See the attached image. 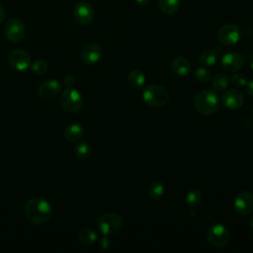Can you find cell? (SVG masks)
<instances>
[{
	"mask_svg": "<svg viewBox=\"0 0 253 253\" xmlns=\"http://www.w3.org/2000/svg\"><path fill=\"white\" fill-rule=\"evenodd\" d=\"M74 153L75 155L81 159V160H86L88 159L91 154H92V148H91V145L83 140V141H79L76 143L75 147H74Z\"/></svg>",
	"mask_w": 253,
	"mask_h": 253,
	"instance_id": "obj_21",
	"label": "cell"
},
{
	"mask_svg": "<svg viewBox=\"0 0 253 253\" xmlns=\"http://www.w3.org/2000/svg\"><path fill=\"white\" fill-rule=\"evenodd\" d=\"M24 212L30 222L37 225H42L48 222L51 218L52 208L49 202L46 200L40 197H35L26 203Z\"/></svg>",
	"mask_w": 253,
	"mask_h": 253,
	"instance_id": "obj_1",
	"label": "cell"
},
{
	"mask_svg": "<svg viewBox=\"0 0 253 253\" xmlns=\"http://www.w3.org/2000/svg\"><path fill=\"white\" fill-rule=\"evenodd\" d=\"M84 134V127L79 124L68 125L63 131L64 138L69 142L78 141Z\"/></svg>",
	"mask_w": 253,
	"mask_h": 253,
	"instance_id": "obj_17",
	"label": "cell"
},
{
	"mask_svg": "<svg viewBox=\"0 0 253 253\" xmlns=\"http://www.w3.org/2000/svg\"><path fill=\"white\" fill-rule=\"evenodd\" d=\"M102 56V48L97 43H90L86 45L81 52V59L83 63L92 65L97 63Z\"/></svg>",
	"mask_w": 253,
	"mask_h": 253,
	"instance_id": "obj_15",
	"label": "cell"
},
{
	"mask_svg": "<svg viewBox=\"0 0 253 253\" xmlns=\"http://www.w3.org/2000/svg\"><path fill=\"white\" fill-rule=\"evenodd\" d=\"M195 77L199 82H208L211 78V73L208 69L204 67H199L195 71Z\"/></svg>",
	"mask_w": 253,
	"mask_h": 253,
	"instance_id": "obj_27",
	"label": "cell"
},
{
	"mask_svg": "<svg viewBox=\"0 0 253 253\" xmlns=\"http://www.w3.org/2000/svg\"><path fill=\"white\" fill-rule=\"evenodd\" d=\"M186 202L189 207L196 208L202 202V193L198 189H192L187 193Z\"/></svg>",
	"mask_w": 253,
	"mask_h": 253,
	"instance_id": "obj_25",
	"label": "cell"
},
{
	"mask_svg": "<svg viewBox=\"0 0 253 253\" xmlns=\"http://www.w3.org/2000/svg\"><path fill=\"white\" fill-rule=\"evenodd\" d=\"M234 211L239 215H248L253 211V195L243 191L239 193L233 203Z\"/></svg>",
	"mask_w": 253,
	"mask_h": 253,
	"instance_id": "obj_11",
	"label": "cell"
},
{
	"mask_svg": "<svg viewBox=\"0 0 253 253\" xmlns=\"http://www.w3.org/2000/svg\"><path fill=\"white\" fill-rule=\"evenodd\" d=\"M217 60V54L213 50H204L199 55V62L203 66H211Z\"/></svg>",
	"mask_w": 253,
	"mask_h": 253,
	"instance_id": "obj_23",
	"label": "cell"
},
{
	"mask_svg": "<svg viewBox=\"0 0 253 253\" xmlns=\"http://www.w3.org/2000/svg\"><path fill=\"white\" fill-rule=\"evenodd\" d=\"M63 83L64 85L67 87V88H71L75 85V78L74 76H72L71 74H68V75H65L64 78H63Z\"/></svg>",
	"mask_w": 253,
	"mask_h": 253,
	"instance_id": "obj_29",
	"label": "cell"
},
{
	"mask_svg": "<svg viewBox=\"0 0 253 253\" xmlns=\"http://www.w3.org/2000/svg\"><path fill=\"white\" fill-rule=\"evenodd\" d=\"M61 91V84L54 79L42 82L38 88V95L43 100H49L56 97Z\"/></svg>",
	"mask_w": 253,
	"mask_h": 253,
	"instance_id": "obj_12",
	"label": "cell"
},
{
	"mask_svg": "<svg viewBox=\"0 0 253 253\" xmlns=\"http://www.w3.org/2000/svg\"><path fill=\"white\" fill-rule=\"evenodd\" d=\"M97 226L100 232L104 235L114 234L123 226V218L119 213L106 212L99 217Z\"/></svg>",
	"mask_w": 253,
	"mask_h": 253,
	"instance_id": "obj_4",
	"label": "cell"
},
{
	"mask_svg": "<svg viewBox=\"0 0 253 253\" xmlns=\"http://www.w3.org/2000/svg\"><path fill=\"white\" fill-rule=\"evenodd\" d=\"M240 30L234 24H225L221 26L216 34L218 41L225 45H233L240 39Z\"/></svg>",
	"mask_w": 253,
	"mask_h": 253,
	"instance_id": "obj_9",
	"label": "cell"
},
{
	"mask_svg": "<svg viewBox=\"0 0 253 253\" xmlns=\"http://www.w3.org/2000/svg\"><path fill=\"white\" fill-rule=\"evenodd\" d=\"M142 98L144 102L152 107H162L167 104L169 101L170 95L168 90L158 84H152L148 85L143 93H142Z\"/></svg>",
	"mask_w": 253,
	"mask_h": 253,
	"instance_id": "obj_3",
	"label": "cell"
},
{
	"mask_svg": "<svg viewBox=\"0 0 253 253\" xmlns=\"http://www.w3.org/2000/svg\"><path fill=\"white\" fill-rule=\"evenodd\" d=\"M8 63L14 70L24 72L31 67L32 59L30 54L26 50L17 48L9 53Z\"/></svg>",
	"mask_w": 253,
	"mask_h": 253,
	"instance_id": "obj_7",
	"label": "cell"
},
{
	"mask_svg": "<svg viewBox=\"0 0 253 253\" xmlns=\"http://www.w3.org/2000/svg\"><path fill=\"white\" fill-rule=\"evenodd\" d=\"M221 65L226 71H237L244 65V57L237 51L226 52L221 58Z\"/></svg>",
	"mask_w": 253,
	"mask_h": 253,
	"instance_id": "obj_13",
	"label": "cell"
},
{
	"mask_svg": "<svg viewBox=\"0 0 253 253\" xmlns=\"http://www.w3.org/2000/svg\"><path fill=\"white\" fill-rule=\"evenodd\" d=\"M128 83L134 89L141 88L145 83V75L140 69H133L128 74Z\"/></svg>",
	"mask_w": 253,
	"mask_h": 253,
	"instance_id": "obj_19",
	"label": "cell"
},
{
	"mask_svg": "<svg viewBox=\"0 0 253 253\" xmlns=\"http://www.w3.org/2000/svg\"><path fill=\"white\" fill-rule=\"evenodd\" d=\"M194 105L200 114L205 116L212 115L219 109V99L215 92L203 90L196 95Z\"/></svg>",
	"mask_w": 253,
	"mask_h": 253,
	"instance_id": "obj_2",
	"label": "cell"
},
{
	"mask_svg": "<svg viewBox=\"0 0 253 253\" xmlns=\"http://www.w3.org/2000/svg\"><path fill=\"white\" fill-rule=\"evenodd\" d=\"M140 6H146L149 4V0H134Z\"/></svg>",
	"mask_w": 253,
	"mask_h": 253,
	"instance_id": "obj_33",
	"label": "cell"
},
{
	"mask_svg": "<svg viewBox=\"0 0 253 253\" xmlns=\"http://www.w3.org/2000/svg\"><path fill=\"white\" fill-rule=\"evenodd\" d=\"M252 116H253V109H252Z\"/></svg>",
	"mask_w": 253,
	"mask_h": 253,
	"instance_id": "obj_36",
	"label": "cell"
},
{
	"mask_svg": "<svg viewBox=\"0 0 253 253\" xmlns=\"http://www.w3.org/2000/svg\"><path fill=\"white\" fill-rule=\"evenodd\" d=\"M228 84H229L228 77H227V75H225L224 73L216 74V75L213 77L212 82H211V85H212L213 89L216 90V91H218V92H221V91L225 90V89L228 87Z\"/></svg>",
	"mask_w": 253,
	"mask_h": 253,
	"instance_id": "obj_24",
	"label": "cell"
},
{
	"mask_svg": "<svg viewBox=\"0 0 253 253\" xmlns=\"http://www.w3.org/2000/svg\"><path fill=\"white\" fill-rule=\"evenodd\" d=\"M4 18H5V10L2 7V5H0V23L3 22Z\"/></svg>",
	"mask_w": 253,
	"mask_h": 253,
	"instance_id": "obj_32",
	"label": "cell"
},
{
	"mask_svg": "<svg viewBox=\"0 0 253 253\" xmlns=\"http://www.w3.org/2000/svg\"><path fill=\"white\" fill-rule=\"evenodd\" d=\"M209 242L217 248H221L227 245L230 239V233L226 226L220 223L211 225L207 233Z\"/></svg>",
	"mask_w": 253,
	"mask_h": 253,
	"instance_id": "obj_6",
	"label": "cell"
},
{
	"mask_svg": "<svg viewBox=\"0 0 253 253\" xmlns=\"http://www.w3.org/2000/svg\"><path fill=\"white\" fill-rule=\"evenodd\" d=\"M250 66H251V69L253 70V59L251 60V63H250Z\"/></svg>",
	"mask_w": 253,
	"mask_h": 253,
	"instance_id": "obj_35",
	"label": "cell"
},
{
	"mask_svg": "<svg viewBox=\"0 0 253 253\" xmlns=\"http://www.w3.org/2000/svg\"><path fill=\"white\" fill-rule=\"evenodd\" d=\"M73 16L78 24L87 26L94 19V9L91 4L86 1L78 2L73 9Z\"/></svg>",
	"mask_w": 253,
	"mask_h": 253,
	"instance_id": "obj_10",
	"label": "cell"
},
{
	"mask_svg": "<svg viewBox=\"0 0 253 253\" xmlns=\"http://www.w3.org/2000/svg\"><path fill=\"white\" fill-rule=\"evenodd\" d=\"M97 233L92 228H83L78 233V241L85 246H91L93 245L97 240Z\"/></svg>",
	"mask_w": 253,
	"mask_h": 253,
	"instance_id": "obj_18",
	"label": "cell"
},
{
	"mask_svg": "<svg viewBox=\"0 0 253 253\" xmlns=\"http://www.w3.org/2000/svg\"><path fill=\"white\" fill-rule=\"evenodd\" d=\"M249 224H250V226L253 228V214L250 216V218H249Z\"/></svg>",
	"mask_w": 253,
	"mask_h": 253,
	"instance_id": "obj_34",
	"label": "cell"
},
{
	"mask_svg": "<svg viewBox=\"0 0 253 253\" xmlns=\"http://www.w3.org/2000/svg\"><path fill=\"white\" fill-rule=\"evenodd\" d=\"M180 0H158V6L162 13L172 15L179 9Z\"/></svg>",
	"mask_w": 253,
	"mask_h": 253,
	"instance_id": "obj_22",
	"label": "cell"
},
{
	"mask_svg": "<svg viewBox=\"0 0 253 253\" xmlns=\"http://www.w3.org/2000/svg\"><path fill=\"white\" fill-rule=\"evenodd\" d=\"M171 68L175 74L179 76H186L191 72L192 65L188 59L178 56L172 60Z\"/></svg>",
	"mask_w": 253,
	"mask_h": 253,
	"instance_id": "obj_16",
	"label": "cell"
},
{
	"mask_svg": "<svg viewBox=\"0 0 253 253\" xmlns=\"http://www.w3.org/2000/svg\"><path fill=\"white\" fill-rule=\"evenodd\" d=\"M223 105L230 110H237L242 107L244 103V97L242 93L236 89L226 90L222 95Z\"/></svg>",
	"mask_w": 253,
	"mask_h": 253,
	"instance_id": "obj_14",
	"label": "cell"
},
{
	"mask_svg": "<svg viewBox=\"0 0 253 253\" xmlns=\"http://www.w3.org/2000/svg\"><path fill=\"white\" fill-rule=\"evenodd\" d=\"M60 105L67 113H77L83 107V98L80 92L73 87L66 88L60 96Z\"/></svg>",
	"mask_w": 253,
	"mask_h": 253,
	"instance_id": "obj_5",
	"label": "cell"
},
{
	"mask_svg": "<svg viewBox=\"0 0 253 253\" xmlns=\"http://www.w3.org/2000/svg\"><path fill=\"white\" fill-rule=\"evenodd\" d=\"M32 71L37 75H44L48 70V64L42 59H37L31 65Z\"/></svg>",
	"mask_w": 253,
	"mask_h": 253,
	"instance_id": "obj_26",
	"label": "cell"
},
{
	"mask_svg": "<svg viewBox=\"0 0 253 253\" xmlns=\"http://www.w3.org/2000/svg\"><path fill=\"white\" fill-rule=\"evenodd\" d=\"M248 82V78L242 73H235L232 76V83L236 87H246Z\"/></svg>",
	"mask_w": 253,
	"mask_h": 253,
	"instance_id": "obj_28",
	"label": "cell"
},
{
	"mask_svg": "<svg viewBox=\"0 0 253 253\" xmlns=\"http://www.w3.org/2000/svg\"><path fill=\"white\" fill-rule=\"evenodd\" d=\"M246 88H247V93H248L251 97H253V80L250 81V82H248Z\"/></svg>",
	"mask_w": 253,
	"mask_h": 253,
	"instance_id": "obj_31",
	"label": "cell"
},
{
	"mask_svg": "<svg viewBox=\"0 0 253 253\" xmlns=\"http://www.w3.org/2000/svg\"><path fill=\"white\" fill-rule=\"evenodd\" d=\"M147 194L151 200H160L164 195V185L160 181L151 182L147 188Z\"/></svg>",
	"mask_w": 253,
	"mask_h": 253,
	"instance_id": "obj_20",
	"label": "cell"
},
{
	"mask_svg": "<svg viewBox=\"0 0 253 253\" xmlns=\"http://www.w3.org/2000/svg\"><path fill=\"white\" fill-rule=\"evenodd\" d=\"M4 36L11 42L21 41L25 36L24 23L17 18L9 19L4 26Z\"/></svg>",
	"mask_w": 253,
	"mask_h": 253,
	"instance_id": "obj_8",
	"label": "cell"
},
{
	"mask_svg": "<svg viewBox=\"0 0 253 253\" xmlns=\"http://www.w3.org/2000/svg\"><path fill=\"white\" fill-rule=\"evenodd\" d=\"M111 245H112V242H111V240L109 239V237H108V235H105L103 238H101L100 239V247L102 248V249H109L110 247H111Z\"/></svg>",
	"mask_w": 253,
	"mask_h": 253,
	"instance_id": "obj_30",
	"label": "cell"
}]
</instances>
